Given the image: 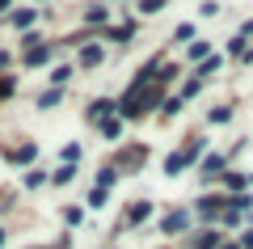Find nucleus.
<instances>
[{
  "instance_id": "1",
  "label": "nucleus",
  "mask_w": 253,
  "mask_h": 249,
  "mask_svg": "<svg viewBox=\"0 0 253 249\" xmlns=\"http://www.w3.org/2000/svg\"><path fill=\"white\" fill-rule=\"evenodd\" d=\"M203 156V140H194V144H186V148H177L173 152V156H165V173H181V169H190V165H194V160Z\"/></svg>"
},
{
  "instance_id": "2",
  "label": "nucleus",
  "mask_w": 253,
  "mask_h": 249,
  "mask_svg": "<svg viewBox=\"0 0 253 249\" xmlns=\"http://www.w3.org/2000/svg\"><path fill=\"white\" fill-rule=\"evenodd\" d=\"M228 203H232V199H219V195H207V199H199V203H194V211H199L203 220H219V215L228 211Z\"/></svg>"
},
{
  "instance_id": "3",
  "label": "nucleus",
  "mask_w": 253,
  "mask_h": 249,
  "mask_svg": "<svg viewBox=\"0 0 253 249\" xmlns=\"http://www.w3.org/2000/svg\"><path fill=\"white\" fill-rule=\"evenodd\" d=\"M186 228H190V211H186V207H177V211H169V215L161 220V232H165V237H173V232H186Z\"/></svg>"
},
{
  "instance_id": "4",
  "label": "nucleus",
  "mask_w": 253,
  "mask_h": 249,
  "mask_svg": "<svg viewBox=\"0 0 253 249\" xmlns=\"http://www.w3.org/2000/svg\"><path fill=\"white\" fill-rule=\"evenodd\" d=\"M228 160H232V152H211V156H203V178H215V173L228 169Z\"/></svg>"
},
{
  "instance_id": "5",
  "label": "nucleus",
  "mask_w": 253,
  "mask_h": 249,
  "mask_svg": "<svg viewBox=\"0 0 253 249\" xmlns=\"http://www.w3.org/2000/svg\"><path fill=\"white\" fill-rule=\"evenodd\" d=\"M224 190L228 195H245V190H249V173H232L228 169L224 173Z\"/></svg>"
},
{
  "instance_id": "6",
  "label": "nucleus",
  "mask_w": 253,
  "mask_h": 249,
  "mask_svg": "<svg viewBox=\"0 0 253 249\" xmlns=\"http://www.w3.org/2000/svg\"><path fill=\"white\" fill-rule=\"evenodd\" d=\"M148 215H152V203H148V199H144V203H135V207H126V224H144Z\"/></svg>"
},
{
  "instance_id": "7",
  "label": "nucleus",
  "mask_w": 253,
  "mask_h": 249,
  "mask_svg": "<svg viewBox=\"0 0 253 249\" xmlns=\"http://www.w3.org/2000/svg\"><path fill=\"white\" fill-rule=\"evenodd\" d=\"M207 123H211V127H224V123H232V101H224V106H215V110L207 114Z\"/></svg>"
},
{
  "instance_id": "8",
  "label": "nucleus",
  "mask_w": 253,
  "mask_h": 249,
  "mask_svg": "<svg viewBox=\"0 0 253 249\" xmlns=\"http://www.w3.org/2000/svg\"><path fill=\"white\" fill-rule=\"evenodd\" d=\"M186 59H194V63H203V59H211V43H190V51H186Z\"/></svg>"
},
{
  "instance_id": "9",
  "label": "nucleus",
  "mask_w": 253,
  "mask_h": 249,
  "mask_svg": "<svg viewBox=\"0 0 253 249\" xmlns=\"http://www.w3.org/2000/svg\"><path fill=\"white\" fill-rule=\"evenodd\" d=\"M101 55H106V51H101V47H84V51H81V68H97V63H101Z\"/></svg>"
},
{
  "instance_id": "10",
  "label": "nucleus",
  "mask_w": 253,
  "mask_h": 249,
  "mask_svg": "<svg viewBox=\"0 0 253 249\" xmlns=\"http://www.w3.org/2000/svg\"><path fill=\"white\" fill-rule=\"evenodd\" d=\"M199 93H203V76H190L186 85H181V93H177V98H181V101H190V98H199Z\"/></svg>"
},
{
  "instance_id": "11",
  "label": "nucleus",
  "mask_w": 253,
  "mask_h": 249,
  "mask_svg": "<svg viewBox=\"0 0 253 249\" xmlns=\"http://www.w3.org/2000/svg\"><path fill=\"white\" fill-rule=\"evenodd\" d=\"M101 135L106 140H118L123 135V118H101Z\"/></svg>"
},
{
  "instance_id": "12",
  "label": "nucleus",
  "mask_w": 253,
  "mask_h": 249,
  "mask_svg": "<svg viewBox=\"0 0 253 249\" xmlns=\"http://www.w3.org/2000/svg\"><path fill=\"white\" fill-rule=\"evenodd\" d=\"M215 72H219V55H211V59H203V63H199V72H194V76L207 80V76H215Z\"/></svg>"
},
{
  "instance_id": "13",
  "label": "nucleus",
  "mask_w": 253,
  "mask_h": 249,
  "mask_svg": "<svg viewBox=\"0 0 253 249\" xmlns=\"http://www.w3.org/2000/svg\"><path fill=\"white\" fill-rule=\"evenodd\" d=\"M34 17H38L34 9H21V13H13V26H17V30H26V26H34Z\"/></svg>"
},
{
  "instance_id": "14",
  "label": "nucleus",
  "mask_w": 253,
  "mask_h": 249,
  "mask_svg": "<svg viewBox=\"0 0 253 249\" xmlns=\"http://www.w3.org/2000/svg\"><path fill=\"white\" fill-rule=\"evenodd\" d=\"M181 106H186V101H181V98H169V101H165V106H161V118H165V123H169V118L177 114Z\"/></svg>"
},
{
  "instance_id": "15",
  "label": "nucleus",
  "mask_w": 253,
  "mask_h": 249,
  "mask_svg": "<svg viewBox=\"0 0 253 249\" xmlns=\"http://www.w3.org/2000/svg\"><path fill=\"white\" fill-rule=\"evenodd\" d=\"M81 152H84L81 144H63V152H59V156L68 160V165H76V160H81Z\"/></svg>"
},
{
  "instance_id": "16",
  "label": "nucleus",
  "mask_w": 253,
  "mask_h": 249,
  "mask_svg": "<svg viewBox=\"0 0 253 249\" xmlns=\"http://www.w3.org/2000/svg\"><path fill=\"white\" fill-rule=\"evenodd\" d=\"M81 220H84V211H81V207H63V224H72V228H76Z\"/></svg>"
},
{
  "instance_id": "17",
  "label": "nucleus",
  "mask_w": 253,
  "mask_h": 249,
  "mask_svg": "<svg viewBox=\"0 0 253 249\" xmlns=\"http://www.w3.org/2000/svg\"><path fill=\"white\" fill-rule=\"evenodd\" d=\"M46 59H51V51H46V47H38V51H30V68H38V63H46Z\"/></svg>"
},
{
  "instance_id": "18",
  "label": "nucleus",
  "mask_w": 253,
  "mask_h": 249,
  "mask_svg": "<svg viewBox=\"0 0 253 249\" xmlns=\"http://www.w3.org/2000/svg\"><path fill=\"white\" fill-rule=\"evenodd\" d=\"M9 160H17V165H30V160H34V148H17V152H9Z\"/></svg>"
},
{
  "instance_id": "19",
  "label": "nucleus",
  "mask_w": 253,
  "mask_h": 249,
  "mask_svg": "<svg viewBox=\"0 0 253 249\" xmlns=\"http://www.w3.org/2000/svg\"><path fill=\"white\" fill-rule=\"evenodd\" d=\"M106 199H110V190H106V186H93V190H89V203H93V207H101Z\"/></svg>"
},
{
  "instance_id": "20",
  "label": "nucleus",
  "mask_w": 253,
  "mask_h": 249,
  "mask_svg": "<svg viewBox=\"0 0 253 249\" xmlns=\"http://www.w3.org/2000/svg\"><path fill=\"white\" fill-rule=\"evenodd\" d=\"M114 182H118V169H101V173H97V186H106V190H110Z\"/></svg>"
},
{
  "instance_id": "21",
  "label": "nucleus",
  "mask_w": 253,
  "mask_h": 249,
  "mask_svg": "<svg viewBox=\"0 0 253 249\" xmlns=\"http://www.w3.org/2000/svg\"><path fill=\"white\" fill-rule=\"evenodd\" d=\"M165 0H139V13H161Z\"/></svg>"
},
{
  "instance_id": "22",
  "label": "nucleus",
  "mask_w": 253,
  "mask_h": 249,
  "mask_svg": "<svg viewBox=\"0 0 253 249\" xmlns=\"http://www.w3.org/2000/svg\"><path fill=\"white\" fill-rule=\"evenodd\" d=\"M59 98H63V93H59V89H51V93H42V98H38V106L46 110V106H55V101H59Z\"/></svg>"
},
{
  "instance_id": "23",
  "label": "nucleus",
  "mask_w": 253,
  "mask_h": 249,
  "mask_svg": "<svg viewBox=\"0 0 253 249\" xmlns=\"http://www.w3.org/2000/svg\"><path fill=\"white\" fill-rule=\"evenodd\" d=\"M72 178H76V169H72V165H63V169L55 173V182H59V186H63V182H72Z\"/></svg>"
},
{
  "instance_id": "24",
  "label": "nucleus",
  "mask_w": 253,
  "mask_h": 249,
  "mask_svg": "<svg viewBox=\"0 0 253 249\" xmlns=\"http://www.w3.org/2000/svg\"><path fill=\"white\" fill-rule=\"evenodd\" d=\"M84 21H89V26H101V21H106V9H89V17H84Z\"/></svg>"
},
{
  "instance_id": "25",
  "label": "nucleus",
  "mask_w": 253,
  "mask_h": 249,
  "mask_svg": "<svg viewBox=\"0 0 253 249\" xmlns=\"http://www.w3.org/2000/svg\"><path fill=\"white\" fill-rule=\"evenodd\" d=\"M173 38H177V43H190V38H194V26H177V34H173Z\"/></svg>"
},
{
  "instance_id": "26",
  "label": "nucleus",
  "mask_w": 253,
  "mask_h": 249,
  "mask_svg": "<svg viewBox=\"0 0 253 249\" xmlns=\"http://www.w3.org/2000/svg\"><path fill=\"white\" fill-rule=\"evenodd\" d=\"M13 89H17V85H13V80H0V98H9Z\"/></svg>"
},
{
  "instance_id": "27",
  "label": "nucleus",
  "mask_w": 253,
  "mask_h": 249,
  "mask_svg": "<svg viewBox=\"0 0 253 249\" xmlns=\"http://www.w3.org/2000/svg\"><path fill=\"white\" fill-rule=\"evenodd\" d=\"M241 249H253V228H249V232L241 237Z\"/></svg>"
},
{
  "instance_id": "28",
  "label": "nucleus",
  "mask_w": 253,
  "mask_h": 249,
  "mask_svg": "<svg viewBox=\"0 0 253 249\" xmlns=\"http://www.w3.org/2000/svg\"><path fill=\"white\" fill-rule=\"evenodd\" d=\"M241 63H253V47H249V51H245V55H241Z\"/></svg>"
},
{
  "instance_id": "29",
  "label": "nucleus",
  "mask_w": 253,
  "mask_h": 249,
  "mask_svg": "<svg viewBox=\"0 0 253 249\" xmlns=\"http://www.w3.org/2000/svg\"><path fill=\"white\" fill-rule=\"evenodd\" d=\"M249 186H253V173H249Z\"/></svg>"
},
{
  "instance_id": "30",
  "label": "nucleus",
  "mask_w": 253,
  "mask_h": 249,
  "mask_svg": "<svg viewBox=\"0 0 253 249\" xmlns=\"http://www.w3.org/2000/svg\"><path fill=\"white\" fill-rule=\"evenodd\" d=\"M0 9H4V0H0Z\"/></svg>"
}]
</instances>
